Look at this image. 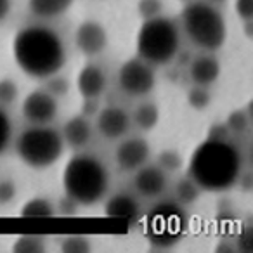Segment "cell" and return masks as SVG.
I'll return each instance as SVG.
<instances>
[{
	"mask_svg": "<svg viewBox=\"0 0 253 253\" xmlns=\"http://www.w3.org/2000/svg\"><path fill=\"white\" fill-rule=\"evenodd\" d=\"M187 104L193 109H196V111H205V109L211 104V94L208 92V87L194 85V87L187 92Z\"/></svg>",
	"mask_w": 253,
	"mask_h": 253,
	"instance_id": "cb8c5ba5",
	"label": "cell"
},
{
	"mask_svg": "<svg viewBox=\"0 0 253 253\" xmlns=\"http://www.w3.org/2000/svg\"><path fill=\"white\" fill-rule=\"evenodd\" d=\"M12 9V0H0V23L4 21Z\"/></svg>",
	"mask_w": 253,
	"mask_h": 253,
	"instance_id": "8d00e7d4",
	"label": "cell"
},
{
	"mask_svg": "<svg viewBox=\"0 0 253 253\" xmlns=\"http://www.w3.org/2000/svg\"><path fill=\"white\" fill-rule=\"evenodd\" d=\"M61 135H63L64 146L77 149V151L85 149L92 142V137H94V126L90 123V118H87L84 115L71 116L64 123Z\"/></svg>",
	"mask_w": 253,
	"mask_h": 253,
	"instance_id": "4fadbf2b",
	"label": "cell"
},
{
	"mask_svg": "<svg viewBox=\"0 0 253 253\" xmlns=\"http://www.w3.org/2000/svg\"><path fill=\"white\" fill-rule=\"evenodd\" d=\"M104 213L111 218H134L139 213V200L130 193H118L106 201Z\"/></svg>",
	"mask_w": 253,
	"mask_h": 253,
	"instance_id": "2e32d148",
	"label": "cell"
},
{
	"mask_svg": "<svg viewBox=\"0 0 253 253\" xmlns=\"http://www.w3.org/2000/svg\"><path fill=\"white\" fill-rule=\"evenodd\" d=\"M92 250V241L85 236H68L61 241V252L66 253H88Z\"/></svg>",
	"mask_w": 253,
	"mask_h": 253,
	"instance_id": "d4e9b609",
	"label": "cell"
},
{
	"mask_svg": "<svg viewBox=\"0 0 253 253\" xmlns=\"http://www.w3.org/2000/svg\"><path fill=\"white\" fill-rule=\"evenodd\" d=\"M243 172V156L231 139L203 141L189 160L187 175L201 187V191L220 193L236 186Z\"/></svg>",
	"mask_w": 253,
	"mask_h": 253,
	"instance_id": "7a4b0ae2",
	"label": "cell"
},
{
	"mask_svg": "<svg viewBox=\"0 0 253 253\" xmlns=\"http://www.w3.org/2000/svg\"><path fill=\"white\" fill-rule=\"evenodd\" d=\"M173 196L180 205H194L201 196V187L189 175L180 177L173 186Z\"/></svg>",
	"mask_w": 253,
	"mask_h": 253,
	"instance_id": "d6986e66",
	"label": "cell"
},
{
	"mask_svg": "<svg viewBox=\"0 0 253 253\" xmlns=\"http://www.w3.org/2000/svg\"><path fill=\"white\" fill-rule=\"evenodd\" d=\"M220 77V61L211 52H205L196 56L189 64V78L194 85L201 87H210L211 84L218 80Z\"/></svg>",
	"mask_w": 253,
	"mask_h": 253,
	"instance_id": "9a60e30c",
	"label": "cell"
},
{
	"mask_svg": "<svg viewBox=\"0 0 253 253\" xmlns=\"http://www.w3.org/2000/svg\"><path fill=\"white\" fill-rule=\"evenodd\" d=\"M45 250V241L40 236H21L12 245V252L16 253H40Z\"/></svg>",
	"mask_w": 253,
	"mask_h": 253,
	"instance_id": "603a6c76",
	"label": "cell"
},
{
	"mask_svg": "<svg viewBox=\"0 0 253 253\" xmlns=\"http://www.w3.org/2000/svg\"><path fill=\"white\" fill-rule=\"evenodd\" d=\"M19 95V88L14 80L11 78H2L0 80V106L2 108H9L16 102Z\"/></svg>",
	"mask_w": 253,
	"mask_h": 253,
	"instance_id": "4316f807",
	"label": "cell"
},
{
	"mask_svg": "<svg viewBox=\"0 0 253 253\" xmlns=\"http://www.w3.org/2000/svg\"><path fill=\"white\" fill-rule=\"evenodd\" d=\"M12 141V120L5 108L0 106V155H4Z\"/></svg>",
	"mask_w": 253,
	"mask_h": 253,
	"instance_id": "484cf974",
	"label": "cell"
},
{
	"mask_svg": "<svg viewBox=\"0 0 253 253\" xmlns=\"http://www.w3.org/2000/svg\"><path fill=\"white\" fill-rule=\"evenodd\" d=\"M78 94L84 99H99L108 88V77L97 64H85L77 75Z\"/></svg>",
	"mask_w": 253,
	"mask_h": 253,
	"instance_id": "5bb4252c",
	"label": "cell"
},
{
	"mask_svg": "<svg viewBox=\"0 0 253 253\" xmlns=\"http://www.w3.org/2000/svg\"><path fill=\"white\" fill-rule=\"evenodd\" d=\"M43 88H45L47 92H50V94L57 99V97H63V95H66L68 92H70V82H68V78L56 73V75H52V77L45 78V87Z\"/></svg>",
	"mask_w": 253,
	"mask_h": 253,
	"instance_id": "83f0119b",
	"label": "cell"
},
{
	"mask_svg": "<svg viewBox=\"0 0 253 253\" xmlns=\"http://www.w3.org/2000/svg\"><path fill=\"white\" fill-rule=\"evenodd\" d=\"M236 184H239V186L243 187V191H246V193H250L252 191V173L250 172H241L238 177V180H236Z\"/></svg>",
	"mask_w": 253,
	"mask_h": 253,
	"instance_id": "d590c367",
	"label": "cell"
},
{
	"mask_svg": "<svg viewBox=\"0 0 253 253\" xmlns=\"http://www.w3.org/2000/svg\"><path fill=\"white\" fill-rule=\"evenodd\" d=\"M21 113L32 125H49L57 116V99L45 88H37L25 97Z\"/></svg>",
	"mask_w": 253,
	"mask_h": 253,
	"instance_id": "ba28073f",
	"label": "cell"
},
{
	"mask_svg": "<svg viewBox=\"0 0 253 253\" xmlns=\"http://www.w3.org/2000/svg\"><path fill=\"white\" fill-rule=\"evenodd\" d=\"M180 2H184V4H186V2H189V0H180Z\"/></svg>",
	"mask_w": 253,
	"mask_h": 253,
	"instance_id": "60d3db41",
	"label": "cell"
},
{
	"mask_svg": "<svg viewBox=\"0 0 253 253\" xmlns=\"http://www.w3.org/2000/svg\"><path fill=\"white\" fill-rule=\"evenodd\" d=\"M12 54L19 70L35 80L59 73L66 64L63 39L45 25H28L19 30L12 42Z\"/></svg>",
	"mask_w": 253,
	"mask_h": 253,
	"instance_id": "6da1fadb",
	"label": "cell"
},
{
	"mask_svg": "<svg viewBox=\"0 0 253 253\" xmlns=\"http://www.w3.org/2000/svg\"><path fill=\"white\" fill-rule=\"evenodd\" d=\"M169 189V173L163 172L158 165H142L135 170L134 191L146 200H156Z\"/></svg>",
	"mask_w": 253,
	"mask_h": 253,
	"instance_id": "7c38bea8",
	"label": "cell"
},
{
	"mask_svg": "<svg viewBox=\"0 0 253 253\" xmlns=\"http://www.w3.org/2000/svg\"><path fill=\"white\" fill-rule=\"evenodd\" d=\"M243 32H245L246 39H252V21H243Z\"/></svg>",
	"mask_w": 253,
	"mask_h": 253,
	"instance_id": "f35d334b",
	"label": "cell"
},
{
	"mask_svg": "<svg viewBox=\"0 0 253 253\" xmlns=\"http://www.w3.org/2000/svg\"><path fill=\"white\" fill-rule=\"evenodd\" d=\"M99 111V104L97 99H84V108H82V115L92 118L94 115H97Z\"/></svg>",
	"mask_w": 253,
	"mask_h": 253,
	"instance_id": "836d02e7",
	"label": "cell"
},
{
	"mask_svg": "<svg viewBox=\"0 0 253 253\" xmlns=\"http://www.w3.org/2000/svg\"><path fill=\"white\" fill-rule=\"evenodd\" d=\"M156 165L167 173H173V172H179L184 165V160L180 156L179 151L175 149H163L160 151L158 158H156Z\"/></svg>",
	"mask_w": 253,
	"mask_h": 253,
	"instance_id": "7402d4cb",
	"label": "cell"
},
{
	"mask_svg": "<svg viewBox=\"0 0 253 253\" xmlns=\"http://www.w3.org/2000/svg\"><path fill=\"white\" fill-rule=\"evenodd\" d=\"M132 122L137 125L139 130L149 132L153 130L160 122V109L155 102L144 101L134 109V115L130 116Z\"/></svg>",
	"mask_w": 253,
	"mask_h": 253,
	"instance_id": "ac0fdd59",
	"label": "cell"
},
{
	"mask_svg": "<svg viewBox=\"0 0 253 253\" xmlns=\"http://www.w3.org/2000/svg\"><path fill=\"white\" fill-rule=\"evenodd\" d=\"M234 11L241 21H252L253 18V0H236Z\"/></svg>",
	"mask_w": 253,
	"mask_h": 253,
	"instance_id": "4dcf8cb0",
	"label": "cell"
},
{
	"mask_svg": "<svg viewBox=\"0 0 253 253\" xmlns=\"http://www.w3.org/2000/svg\"><path fill=\"white\" fill-rule=\"evenodd\" d=\"M215 250H217V252H234L236 246H232V243H220Z\"/></svg>",
	"mask_w": 253,
	"mask_h": 253,
	"instance_id": "74e56055",
	"label": "cell"
},
{
	"mask_svg": "<svg viewBox=\"0 0 253 253\" xmlns=\"http://www.w3.org/2000/svg\"><path fill=\"white\" fill-rule=\"evenodd\" d=\"M75 0H28V9L39 19H57L71 9Z\"/></svg>",
	"mask_w": 253,
	"mask_h": 253,
	"instance_id": "e0dca14e",
	"label": "cell"
},
{
	"mask_svg": "<svg viewBox=\"0 0 253 253\" xmlns=\"http://www.w3.org/2000/svg\"><path fill=\"white\" fill-rule=\"evenodd\" d=\"M16 153L26 167L43 170L52 167L64 153L63 135L49 125H32L16 139Z\"/></svg>",
	"mask_w": 253,
	"mask_h": 253,
	"instance_id": "8992f818",
	"label": "cell"
},
{
	"mask_svg": "<svg viewBox=\"0 0 253 253\" xmlns=\"http://www.w3.org/2000/svg\"><path fill=\"white\" fill-rule=\"evenodd\" d=\"M132 118L122 106H106L99 109L95 128L108 141H120L130 130Z\"/></svg>",
	"mask_w": 253,
	"mask_h": 253,
	"instance_id": "30bf717a",
	"label": "cell"
},
{
	"mask_svg": "<svg viewBox=\"0 0 253 253\" xmlns=\"http://www.w3.org/2000/svg\"><path fill=\"white\" fill-rule=\"evenodd\" d=\"M180 32L173 19H146L137 33V56L151 66H165L179 56Z\"/></svg>",
	"mask_w": 253,
	"mask_h": 253,
	"instance_id": "5b68a950",
	"label": "cell"
},
{
	"mask_svg": "<svg viewBox=\"0 0 253 253\" xmlns=\"http://www.w3.org/2000/svg\"><path fill=\"white\" fill-rule=\"evenodd\" d=\"M137 12L142 19H153L156 16H162L163 12V0H139Z\"/></svg>",
	"mask_w": 253,
	"mask_h": 253,
	"instance_id": "f1b7e54d",
	"label": "cell"
},
{
	"mask_svg": "<svg viewBox=\"0 0 253 253\" xmlns=\"http://www.w3.org/2000/svg\"><path fill=\"white\" fill-rule=\"evenodd\" d=\"M239 250H246V252H252V231L250 229H245V232L241 234L238 241Z\"/></svg>",
	"mask_w": 253,
	"mask_h": 253,
	"instance_id": "e575fe53",
	"label": "cell"
},
{
	"mask_svg": "<svg viewBox=\"0 0 253 253\" xmlns=\"http://www.w3.org/2000/svg\"><path fill=\"white\" fill-rule=\"evenodd\" d=\"M16 184L12 179H0V205L11 203L16 198Z\"/></svg>",
	"mask_w": 253,
	"mask_h": 253,
	"instance_id": "f546056e",
	"label": "cell"
},
{
	"mask_svg": "<svg viewBox=\"0 0 253 253\" xmlns=\"http://www.w3.org/2000/svg\"><path fill=\"white\" fill-rule=\"evenodd\" d=\"M116 82H118L120 90L128 97H146L148 94H151L156 85L155 66L146 63L139 56L132 57L120 66L116 73Z\"/></svg>",
	"mask_w": 253,
	"mask_h": 253,
	"instance_id": "52a82bcc",
	"label": "cell"
},
{
	"mask_svg": "<svg viewBox=\"0 0 253 253\" xmlns=\"http://www.w3.org/2000/svg\"><path fill=\"white\" fill-rule=\"evenodd\" d=\"M180 25L187 39L203 52H215L225 43L227 26L222 12L210 2L189 0L180 12Z\"/></svg>",
	"mask_w": 253,
	"mask_h": 253,
	"instance_id": "277c9868",
	"label": "cell"
},
{
	"mask_svg": "<svg viewBox=\"0 0 253 253\" xmlns=\"http://www.w3.org/2000/svg\"><path fill=\"white\" fill-rule=\"evenodd\" d=\"M75 45L84 56H99L108 47V32L99 21L87 19L75 30Z\"/></svg>",
	"mask_w": 253,
	"mask_h": 253,
	"instance_id": "8fae6325",
	"label": "cell"
},
{
	"mask_svg": "<svg viewBox=\"0 0 253 253\" xmlns=\"http://www.w3.org/2000/svg\"><path fill=\"white\" fill-rule=\"evenodd\" d=\"M208 139H231V132H229L227 125L222 123H213L208 128Z\"/></svg>",
	"mask_w": 253,
	"mask_h": 253,
	"instance_id": "d6a6232c",
	"label": "cell"
},
{
	"mask_svg": "<svg viewBox=\"0 0 253 253\" xmlns=\"http://www.w3.org/2000/svg\"><path fill=\"white\" fill-rule=\"evenodd\" d=\"M78 211V205L75 203L71 198L64 196L63 200L59 201V207L56 208V215H64V217H70V215H75Z\"/></svg>",
	"mask_w": 253,
	"mask_h": 253,
	"instance_id": "1f68e13d",
	"label": "cell"
},
{
	"mask_svg": "<svg viewBox=\"0 0 253 253\" xmlns=\"http://www.w3.org/2000/svg\"><path fill=\"white\" fill-rule=\"evenodd\" d=\"M109 170L101 158L90 153L71 156L63 172L64 194L78 207H94L109 193Z\"/></svg>",
	"mask_w": 253,
	"mask_h": 253,
	"instance_id": "3957f363",
	"label": "cell"
},
{
	"mask_svg": "<svg viewBox=\"0 0 253 253\" xmlns=\"http://www.w3.org/2000/svg\"><path fill=\"white\" fill-rule=\"evenodd\" d=\"M224 123L227 125L231 135H243L248 132L250 123H252V115H248V113L245 111V108L236 109V111H232L231 115L225 118Z\"/></svg>",
	"mask_w": 253,
	"mask_h": 253,
	"instance_id": "44dd1931",
	"label": "cell"
},
{
	"mask_svg": "<svg viewBox=\"0 0 253 253\" xmlns=\"http://www.w3.org/2000/svg\"><path fill=\"white\" fill-rule=\"evenodd\" d=\"M151 155L149 142L144 137H123V141L115 149V162L123 172H135L146 165Z\"/></svg>",
	"mask_w": 253,
	"mask_h": 253,
	"instance_id": "9c48e42d",
	"label": "cell"
},
{
	"mask_svg": "<svg viewBox=\"0 0 253 253\" xmlns=\"http://www.w3.org/2000/svg\"><path fill=\"white\" fill-rule=\"evenodd\" d=\"M21 217H39V218H52L56 215V207L45 198H33L26 201L19 210Z\"/></svg>",
	"mask_w": 253,
	"mask_h": 253,
	"instance_id": "ffe728a7",
	"label": "cell"
},
{
	"mask_svg": "<svg viewBox=\"0 0 253 253\" xmlns=\"http://www.w3.org/2000/svg\"><path fill=\"white\" fill-rule=\"evenodd\" d=\"M211 4H222V2H225V0H210Z\"/></svg>",
	"mask_w": 253,
	"mask_h": 253,
	"instance_id": "ab89813d",
	"label": "cell"
}]
</instances>
